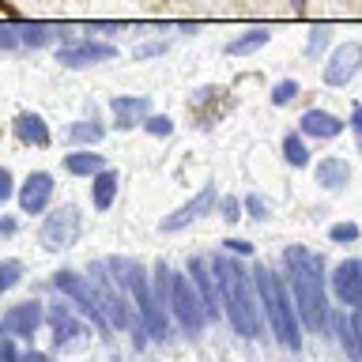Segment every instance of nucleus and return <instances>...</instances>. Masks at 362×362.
<instances>
[{
    "label": "nucleus",
    "instance_id": "f257e3e1",
    "mask_svg": "<svg viewBox=\"0 0 362 362\" xmlns=\"http://www.w3.org/2000/svg\"><path fill=\"white\" fill-rule=\"evenodd\" d=\"M287 276H291V294L298 305V317L305 328L325 332L328 328V294H325V264L321 257L310 253L305 245H291L287 253Z\"/></svg>",
    "mask_w": 362,
    "mask_h": 362
},
{
    "label": "nucleus",
    "instance_id": "f03ea898",
    "mask_svg": "<svg viewBox=\"0 0 362 362\" xmlns=\"http://www.w3.org/2000/svg\"><path fill=\"white\" fill-rule=\"evenodd\" d=\"M215 279H219L223 291V310L230 313V325L238 336L257 339L260 336V313H257V298H253V283H249L245 268L230 257H215L211 260Z\"/></svg>",
    "mask_w": 362,
    "mask_h": 362
},
{
    "label": "nucleus",
    "instance_id": "7ed1b4c3",
    "mask_svg": "<svg viewBox=\"0 0 362 362\" xmlns=\"http://www.w3.org/2000/svg\"><path fill=\"white\" fill-rule=\"evenodd\" d=\"M257 294L264 302L276 339L287 351H302V317H298V305H294V294H287L279 276H272L268 268H257Z\"/></svg>",
    "mask_w": 362,
    "mask_h": 362
},
{
    "label": "nucleus",
    "instance_id": "20e7f679",
    "mask_svg": "<svg viewBox=\"0 0 362 362\" xmlns=\"http://www.w3.org/2000/svg\"><path fill=\"white\" fill-rule=\"evenodd\" d=\"M106 268L113 272V279L132 294L136 310H140V325L155 339H163L166 336V310H163V298H158V294L151 291V283H147V272L136 264V260H121V257H110Z\"/></svg>",
    "mask_w": 362,
    "mask_h": 362
},
{
    "label": "nucleus",
    "instance_id": "39448f33",
    "mask_svg": "<svg viewBox=\"0 0 362 362\" xmlns=\"http://www.w3.org/2000/svg\"><path fill=\"white\" fill-rule=\"evenodd\" d=\"M90 287H95V298H98V310L102 317L113 325V328H124V332H136V347H144V325H136V317L129 310V298L132 294L121 287L117 279H113V272L106 276V268H90Z\"/></svg>",
    "mask_w": 362,
    "mask_h": 362
},
{
    "label": "nucleus",
    "instance_id": "423d86ee",
    "mask_svg": "<svg viewBox=\"0 0 362 362\" xmlns=\"http://www.w3.org/2000/svg\"><path fill=\"white\" fill-rule=\"evenodd\" d=\"M170 313H174V321L185 328L189 336L204 332V325L211 321L208 317V305H204L197 283H192V276H181V272H174V279H170Z\"/></svg>",
    "mask_w": 362,
    "mask_h": 362
},
{
    "label": "nucleus",
    "instance_id": "0eeeda50",
    "mask_svg": "<svg viewBox=\"0 0 362 362\" xmlns=\"http://www.w3.org/2000/svg\"><path fill=\"white\" fill-rule=\"evenodd\" d=\"M79 230H83V215H79V208H72V204H64L61 211H53L49 219L42 223V230H38V242L45 249H68V245H76L79 242Z\"/></svg>",
    "mask_w": 362,
    "mask_h": 362
},
{
    "label": "nucleus",
    "instance_id": "6e6552de",
    "mask_svg": "<svg viewBox=\"0 0 362 362\" xmlns=\"http://www.w3.org/2000/svg\"><path fill=\"white\" fill-rule=\"evenodd\" d=\"M53 287L61 291V294H68V298H72V302H76L79 310H83L98 328H106V325H110L106 317H102V310H98V298H95V287H90V279H83L79 272H68V268H64V272H57V276H53Z\"/></svg>",
    "mask_w": 362,
    "mask_h": 362
},
{
    "label": "nucleus",
    "instance_id": "1a4fd4ad",
    "mask_svg": "<svg viewBox=\"0 0 362 362\" xmlns=\"http://www.w3.org/2000/svg\"><path fill=\"white\" fill-rule=\"evenodd\" d=\"M42 302H19V305H11V310L0 317V336L4 339H30L34 332H38V325H42Z\"/></svg>",
    "mask_w": 362,
    "mask_h": 362
},
{
    "label": "nucleus",
    "instance_id": "9d476101",
    "mask_svg": "<svg viewBox=\"0 0 362 362\" xmlns=\"http://www.w3.org/2000/svg\"><path fill=\"white\" fill-rule=\"evenodd\" d=\"M358 68H362V42L336 45L332 57H328V64H325V83L328 87H344V83H351V76H355Z\"/></svg>",
    "mask_w": 362,
    "mask_h": 362
},
{
    "label": "nucleus",
    "instance_id": "9b49d317",
    "mask_svg": "<svg viewBox=\"0 0 362 362\" xmlns=\"http://www.w3.org/2000/svg\"><path fill=\"white\" fill-rule=\"evenodd\" d=\"M117 49L110 42H72V45H61L57 49V61L64 68H87V64H98V61H113Z\"/></svg>",
    "mask_w": 362,
    "mask_h": 362
},
{
    "label": "nucleus",
    "instance_id": "f8f14e48",
    "mask_svg": "<svg viewBox=\"0 0 362 362\" xmlns=\"http://www.w3.org/2000/svg\"><path fill=\"white\" fill-rule=\"evenodd\" d=\"M332 291L344 305L358 310L362 305V260H344V264L332 272Z\"/></svg>",
    "mask_w": 362,
    "mask_h": 362
},
{
    "label": "nucleus",
    "instance_id": "ddd939ff",
    "mask_svg": "<svg viewBox=\"0 0 362 362\" xmlns=\"http://www.w3.org/2000/svg\"><path fill=\"white\" fill-rule=\"evenodd\" d=\"M189 276H192V283H197L204 305H208V317L215 321V317H219V310H223V291H219V279H211L208 260H204V257H192V260H189Z\"/></svg>",
    "mask_w": 362,
    "mask_h": 362
},
{
    "label": "nucleus",
    "instance_id": "4468645a",
    "mask_svg": "<svg viewBox=\"0 0 362 362\" xmlns=\"http://www.w3.org/2000/svg\"><path fill=\"white\" fill-rule=\"evenodd\" d=\"M211 204H215V185H204L189 204H181L174 215H166V219H163V230H166V234H174V230H181V226L197 223L204 211H211Z\"/></svg>",
    "mask_w": 362,
    "mask_h": 362
},
{
    "label": "nucleus",
    "instance_id": "2eb2a0df",
    "mask_svg": "<svg viewBox=\"0 0 362 362\" xmlns=\"http://www.w3.org/2000/svg\"><path fill=\"white\" fill-rule=\"evenodd\" d=\"M49 197H53V177L49 174H30L27 181H23V189H19V208L23 211H42L45 204H49Z\"/></svg>",
    "mask_w": 362,
    "mask_h": 362
},
{
    "label": "nucleus",
    "instance_id": "dca6fc26",
    "mask_svg": "<svg viewBox=\"0 0 362 362\" xmlns=\"http://www.w3.org/2000/svg\"><path fill=\"white\" fill-rule=\"evenodd\" d=\"M110 106H113V113H117V129H132V124L151 117V102L140 98V95H117Z\"/></svg>",
    "mask_w": 362,
    "mask_h": 362
},
{
    "label": "nucleus",
    "instance_id": "f3484780",
    "mask_svg": "<svg viewBox=\"0 0 362 362\" xmlns=\"http://www.w3.org/2000/svg\"><path fill=\"white\" fill-rule=\"evenodd\" d=\"M49 325H53V344L57 347H72V344H79V339L87 336L83 325H79L64 305H53V310H49Z\"/></svg>",
    "mask_w": 362,
    "mask_h": 362
},
{
    "label": "nucleus",
    "instance_id": "a211bd4d",
    "mask_svg": "<svg viewBox=\"0 0 362 362\" xmlns=\"http://www.w3.org/2000/svg\"><path fill=\"white\" fill-rule=\"evenodd\" d=\"M302 132L305 136H317V140H336L344 132V121L336 113H325V110H310L302 113Z\"/></svg>",
    "mask_w": 362,
    "mask_h": 362
},
{
    "label": "nucleus",
    "instance_id": "6ab92c4d",
    "mask_svg": "<svg viewBox=\"0 0 362 362\" xmlns=\"http://www.w3.org/2000/svg\"><path fill=\"white\" fill-rule=\"evenodd\" d=\"M57 34H64V30H53V27H27V30H0V49H19V45H45V42H53Z\"/></svg>",
    "mask_w": 362,
    "mask_h": 362
},
{
    "label": "nucleus",
    "instance_id": "aec40b11",
    "mask_svg": "<svg viewBox=\"0 0 362 362\" xmlns=\"http://www.w3.org/2000/svg\"><path fill=\"white\" fill-rule=\"evenodd\" d=\"M16 136L19 144H30V147H49V129L38 113H19L16 117Z\"/></svg>",
    "mask_w": 362,
    "mask_h": 362
},
{
    "label": "nucleus",
    "instance_id": "412c9836",
    "mask_svg": "<svg viewBox=\"0 0 362 362\" xmlns=\"http://www.w3.org/2000/svg\"><path fill=\"white\" fill-rule=\"evenodd\" d=\"M117 185H121L117 170H102V174H95V181H90V204H95L98 211H110L113 197H117Z\"/></svg>",
    "mask_w": 362,
    "mask_h": 362
},
{
    "label": "nucleus",
    "instance_id": "4be33fe9",
    "mask_svg": "<svg viewBox=\"0 0 362 362\" xmlns=\"http://www.w3.org/2000/svg\"><path fill=\"white\" fill-rule=\"evenodd\" d=\"M351 177V166L344 158H325L321 166H317V181H321V189H344Z\"/></svg>",
    "mask_w": 362,
    "mask_h": 362
},
{
    "label": "nucleus",
    "instance_id": "5701e85b",
    "mask_svg": "<svg viewBox=\"0 0 362 362\" xmlns=\"http://www.w3.org/2000/svg\"><path fill=\"white\" fill-rule=\"evenodd\" d=\"M64 170L68 174H79V177H95L106 170V163H102V155H95V151H76V155L64 158Z\"/></svg>",
    "mask_w": 362,
    "mask_h": 362
},
{
    "label": "nucleus",
    "instance_id": "b1692460",
    "mask_svg": "<svg viewBox=\"0 0 362 362\" xmlns=\"http://www.w3.org/2000/svg\"><path fill=\"white\" fill-rule=\"evenodd\" d=\"M268 38H272V30H249V34H242V38H234L230 45H226V53H230V57H245V53L260 49Z\"/></svg>",
    "mask_w": 362,
    "mask_h": 362
},
{
    "label": "nucleus",
    "instance_id": "393cba45",
    "mask_svg": "<svg viewBox=\"0 0 362 362\" xmlns=\"http://www.w3.org/2000/svg\"><path fill=\"white\" fill-rule=\"evenodd\" d=\"M283 158H287L291 166H305V163H310V147H305L302 132H291L287 140H283Z\"/></svg>",
    "mask_w": 362,
    "mask_h": 362
},
{
    "label": "nucleus",
    "instance_id": "a878e982",
    "mask_svg": "<svg viewBox=\"0 0 362 362\" xmlns=\"http://www.w3.org/2000/svg\"><path fill=\"white\" fill-rule=\"evenodd\" d=\"M68 136H72L76 144H98L102 136H106V129H102L98 121H76L72 129H68Z\"/></svg>",
    "mask_w": 362,
    "mask_h": 362
},
{
    "label": "nucleus",
    "instance_id": "bb28decb",
    "mask_svg": "<svg viewBox=\"0 0 362 362\" xmlns=\"http://www.w3.org/2000/svg\"><path fill=\"white\" fill-rule=\"evenodd\" d=\"M19 279H23V264L19 260H4V264H0V294L11 291Z\"/></svg>",
    "mask_w": 362,
    "mask_h": 362
},
{
    "label": "nucleus",
    "instance_id": "cd10ccee",
    "mask_svg": "<svg viewBox=\"0 0 362 362\" xmlns=\"http://www.w3.org/2000/svg\"><path fill=\"white\" fill-rule=\"evenodd\" d=\"M298 83H294V79H283V83H276L272 87V102H276V106H287V102H294L298 98Z\"/></svg>",
    "mask_w": 362,
    "mask_h": 362
},
{
    "label": "nucleus",
    "instance_id": "c85d7f7f",
    "mask_svg": "<svg viewBox=\"0 0 362 362\" xmlns=\"http://www.w3.org/2000/svg\"><path fill=\"white\" fill-rule=\"evenodd\" d=\"M328 238L339 242V245H347V242H355V238H358V226L355 223H336L332 230H328Z\"/></svg>",
    "mask_w": 362,
    "mask_h": 362
},
{
    "label": "nucleus",
    "instance_id": "c756f323",
    "mask_svg": "<svg viewBox=\"0 0 362 362\" xmlns=\"http://www.w3.org/2000/svg\"><path fill=\"white\" fill-rule=\"evenodd\" d=\"M144 129H147V132H155V136H170V132H174V121H170L166 113H155V117H147V121H144Z\"/></svg>",
    "mask_w": 362,
    "mask_h": 362
},
{
    "label": "nucleus",
    "instance_id": "7c9ffc66",
    "mask_svg": "<svg viewBox=\"0 0 362 362\" xmlns=\"http://www.w3.org/2000/svg\"><path fill=\"white\" fill-rule=\"evenodd\" d=\"M328 27H313V38H310V45H305V57H321V49L328 45Z\"/></svg>",
    "mask_w": 362,
    "mask_h": 362
},
{
    "label": "nucleus",
    "instance_id": "2f4dec72",
    "mask_svg": "<svg viewBox=\"0 0 362 362\" xmlns=\"http://www.w3.org/2000/svg\"><path fill=\"white\" fill-rule=\"evenodd\" d=\"M245 208H249V215H253V219H260V223L268 219V204L260 200L257 192H253V197H245Z\"/></svg>",
    "mask_w": 362,
    "mask_h": 362
},
{
    "label": "nucleus",
    "instance_id": "473e14b6",
    "mask_svg": "<svg viewBox=\"0 0 362 362\" xmlns=\"http://www.w3.org/2000/svg\"><path fill=\"white\" fill-rule=\"evenodd\" d=\"M166 49V42H151V45H140V49H136V57H140V61H147V57H158Z\"/></svg>",
    "mask_w": 362,
    "mask_h": 362
},
{
    "label": "nucleus",
    "instance_id": "72a5a7b5",
    "mask_svg": "<svg viewBox=\"0 0 362 362\" xmlns=\"http://www.w3.org/2000/svg\"><path fill=\"white\" fill-rule=\"evenodd\" d=\"M238 215H242V211H238V200L226 197V200H223V219H226V223H238Z\"/></svg>",
    "mask_w": 362,
    "mask_h": 362
},
{
    "label": "nucleus",
    "instance_id": "f704fd0d",
    "mask_svg": "<svg viewBox=\"0 0 362 362\" xmlns=\"http://www.w3.org/2000/svg\"><path fill=\"white\" fill-rule=\"evenodd\" d=\"M8 197H11V174H8L4 166H0V204H4Z\"/></svg>",
    "mask_w": 362,
    "mask_h": 362
},
{
    "label": "nucleus",
    "instance_id": "c9c22d12",
    "mask_svg": "<svg viewBox=\"0 0 362 362\" xmlns=\"http://www.w3.org/2000/svg\"><path fill=\"white\" fill-rule=\"evenodd\" d=\"M351 328H355V339H358V358H362V305L355 310V317H351Z\"/></svg>",
    "mask_w": 362,
    "mask_h": 362
},
{
    "label": "nucleus",
    "instance_id": "e433bc0d",
    "mask_svg": "<svg viewBox=\"0 0 362 362\" xmlns=\"http://www.w3.org/2000/svg\"><path fill=\"white\" fill-rule=\"evenodd\" d=\"M0 362H23V355H16V347H11L8 339L0 344Z\"/></svg>",
    "mask_w": 362,
    "mask_h": 362
},
{
    "label": "nucleus",
    "instance_id": "4c0bfd02",
    "mask_svg": "<svg viewBox=\"0 0 362 362\" xmlns=\"http://www.w3.org/2000/svg\"><path fill=\"white\" fill-rule=\"evenodd\" d=\"M226 245H230L234 253H242V257H249V253H253V245H249V242H242V238H230Z\"/></svg>",
    "mask_w": 362,
    "mask_h": 362
},
{
    "label": "nucleus",
    "instance_id": "58836bf2",
    "mask_svg": "<svg viewBox=\"0 0 362 362\" xmlns=\"http://www.w3.org/2000/svg\"><path fill=\"white\" fill-rule=\"evenodd\" d=\"M351 129L362 136V106H355V113H351Z\"/></svg>",
    "mask_w": 362,
    "mask_h": 362
},
{
    "label": "nucleus",
    "instance_id": "ea45409f",
    "mask_svg": "<svg viewBox=\"0 0 362 362\" xmlns=\"http://www.w3.org/2000/svg\"><path fill=\"white\" fill-rule=\"evenodd\" d=\"M0 234H16V219H0Z\"/></svg>",
    "mask_w": 362,
    "mask_h": 362
},
{
    "label": "nucleus",
    "instance_id": "a19ab883",
    "mask_svg": "<svg viewBox=\"0 0 362 362\" xmlns=\"http://www.w3.org/2000/svg\"><path fill=\"white\" fill-rule=\"evenodd\" d=\"M23 362H49V358L38 355V351H27V355H23Z\"/></svg>",
    "mask_w": 362,
    "mask_h": 362
},
{
    "label": "nucleus",
    "instance_id": "79ce46f5",
    "mask_svg": "<svg viewBox=\"0 0 362 362\" xmlns=\"http://www.w3.org/2000/svg\"><path fill=\"white\" fill-rule=\"evenodd\" d=\"M358 151H362V136H358Z\"/></svg>",
    "mask_w": 362,
    "mask_h": 362
}]
</instances>
